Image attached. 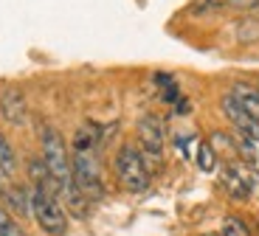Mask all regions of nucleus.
Here are the masks:
<instances>
[{
  "mask_svg": "<svg viewBox=\"0 0 259 236\" xmlns=\"http://www.w3.org/2000/svg\"><path fill=\"white\" fill-rule=\"evenodd\" d=\"M220 107H223V115H226L228 121L234 124V129L242 135V138H248V140H259V118H253L248 110H242L240 104L234 102V96L228 93V96H223V102H220Z\"/></svg>",
  "mask_w": 259,
  "mask_h": 236,
  "instance_id": "6",
  "label": "nucleus"
},
{
  "mask_svg": "<svg viewBox=\"0 0 259 236\" xmlns=\"http://www.w3.org/2000/svg\"><path fill=\"white\" fill-rule=\"evenodd\" d=\"M0 115H3L9 124H14V127L26 124V118H28V104H26V96H23L17 87L3 90V96H0Z\"/></svg>",
  "mask_w": 259,
  "mask_h": 236,
  "instance_id": "7",
  "label": "nucleus"
},
{
  "mask_svg": "<svg viewBox=\"0 0 259 236\" xmlns=\"http://www.w3.org/2000/svg\"><path fill=\"white\" fill-rule=\"evenodd\" d=\"M3 205H6L9 211H14L17 217H28L31 214V192L28 188H23V185H14L6 192V197H3Z\"/></svg>",
  "mask_w": 259,
  "mask_h": 236,
  "instance_id": "10",
  "label": "nucleus"
},
{
  "mask_svg": "<svg viewBox=\"0 0 259 236\" xmlns=\"http://www.w3.org/2000/svg\"><path fill=\"white\" fill-rule=\"evenodd\" d=\"M208 236H214V233H208Z\"/></svg>",
  "mask_w": 259,
  "mask_h": 236,
  "instance_id": "17",
  "label": "nucleus"
},
{
  "mask_svg": "<svg viewBox=\"0 0 259 236\" xmlns=\"http://www.w3.org/2000/svg\"><path fill=\"white\" fill-rule=\"evenodd\" d=\"M228 6H259V0H228Z\"/></svg>",
  "mask_w": 259,
  "mask_h": 236,
  "instance_id": "16",
  "label": "nucleus"
},
{
  "mask_svg": "<svg viewBox=\"0 0 259 236\" xmlns=\"http://www.w3.org/2000/svg\"><path fill=\"white\" fill-rule=\"evenodd\" d=\"M71 174H73V185L84 194L88 203H96L104 197V183H102V172L99 163L93 158V152H76L71 158Z\"/></svg>",
  "mask_w": 259,
  "mask_h": 236,
  "instance_id": "4",
  "label": "nucleus"
},
{
  "mask_svg": "<svg viewBox=\"0 0 259 236\" xmlns=\"http://www.w3.org/2000/svg\"><path fill=\"white\" fill-rule=\"evenodd\" d=\"M39 144H42V163L51 172V177L57 180L59 192L73 185V174H71V155H68V147H65L62 135L54 127H42L39 132Z\"/></svg>",
  "mask_w": 259,
  "mask_h": 236,
  "instance_id": "1",
  "label": "nucleus"
},
{
  "mask_svg": "<svg viewBox=\"0 0 259 236\" xmlns=\"http://www.w3.org/2000/svg\"><path fill=\"white\" fill-rule=\"evenodd\" d=\"M220 183H223V188H226L234 200H248V197H251V177H248L237 163H228V166L223 169Z\"/></svg>",
  "mask_w": 259,
  "mask_h": 236,
  "instance_id": "8",
  "label": "nucleus"
},
{
  "mask_svg": "<svg viewBox=\"0 0 259 236\" xmlns=\"http://www.w3.org/2000/svg\"><path fill=\"white\" fill-rule=\"evenodd\" d=\"M0 169H3L6 174L17 172V152H14L12 140H9L3 132H0Z\"/></svg>",
  "mask_w": 259,
  "mask_h": 236,
  "instance_id": "11",
  "label": "nucleus"
},
{
  "mask_svg": "<svg viewBox=\"0 0 259 236\" xmlns=\"http://www.w3.org/2000/svg\"><path fill=\"white\" fill-rule=\"evenodd\" d=\"M138 140H141V158L152 172L155 166H161L163 144H166V129L158 115H144L138 121Z\"/></svg>",
  "mask_w": 259,
  "mask_h": 236,
  "instance_id": "5",
  "label": "nucleus"
},
{
  "mask_svg": "<svg viewBox=\"0 0 259 236\" xmlns=\"http://www.w3.org/2000/svg\"><path fill=\"white\" fill-rule=\"evenodd\" d=\"M0 236H23V230L14 222V217L9 214L6 205H0Z\"/></svg>",
  "mask_w": 259,
  "mask_h": 236,
  "instance_id": "14",
  "label": "nucleus"
},
{
  "mask_svg": "<svg viewBox=\"0 0 259 236\" xmlns=\"http://www.w3.org/2000/svg\"><path fill=\"white\" fill-rule=\"evenodd\" d=\"M231 96L242 110H248L253 118H259V87H253V84H248V82H234Z\"/></svg>",
  "mask_w": 259,
  "mask_h": 236,
  "instance_id": "9",
  "label": "nucleus"
},
{
  "mask_svg": "<svg viewBox=\"0 0 259 236\" xmlns=\"http://www.w3.org/2000/svg\"><path fill=\"white\" fill-rule=\"evenodd\" d=\"M197 166H200L203 172H214V169H217V152H214L211 144H200V147H197Z\"/></svg>",
  "mask_w": 259,
  "mask_h": 236,
  "instance_id": "12",
  "label": "nucleus"
},
{
  "mask_svg": "<svg viewBox=\"0 0 259 236\" xmlns=\"http://www.w3.org/2000/svg\"><path fill=\"white\" fill-rule=\"evenodd\" d=\"M9 188H12V174H6L3 169H0V200L6 197Z\"/></svg>",
  "mask_w": 259,
  "mask_h": 236,
  "instance_id": "15",
  "label": "nucleus"
},
{
  "mask_svg": "<svg viewBox=\"0 0 259 236\" xmlns=\"http://www.w3.org/2000/svg\"><path fill=\"white\" fill-rule=\"evenodd\" d=\"M116 177L118 183H121V188H127V192L133 194H141L149 188V183H152V172H149V166L144 163L141 152H138L136 147H121L116 155Z\"/></svg>",
  "mask_w": 259,
  "mask_h": 236,
  "instance_id": "2",
  "label": "nucleus"
},
{
  "mask_svg": "<svg viewBox=\"0 0 259 236\" xmlns=\"http://www.w3.org/2000/svg\"><path fill=\"white\" fill-rule=\"evenodd\" d=\"M31 214L37 225L51 236H62L68 230V217H65L59 197L42 192V188H31Z\"/></svg>",
  "mask_w": 259,
  "mask_h": 236,
  "instance_id": "3",
  "label": "nucleus"
},
{
  "mask_svg": "<svg viewBox=\"0 0 259 236\" xmlns=\"http://www.w3.org/2000/svg\"><path fill=\"white\" fill-rule=\"evenodd\" d=\"M220 236H251V230H248L245 219H240V217H226Z\"/></svg>",
  "mask_w": 259,
  "mask_h": 236,
  "instance_id": "13",
  "label": "nucleus"
}]
</instances>
